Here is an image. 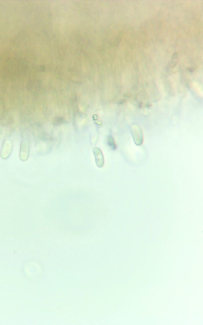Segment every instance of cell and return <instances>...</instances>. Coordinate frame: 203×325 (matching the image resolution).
<instances>
[{"instance_id": "cell-1", "label": "cell", "mask_w": 203, "mask_h": 325, "mask_svg": "<svg viewBox=\"0 0 203 325\" xmlns=\"http://www.w3.org/2000/svg\"><path fill=\"white\" fill-rule=\"evenodd\" d=\"M28 65L25 61L21 58H13L7 61L4 68V73H26Z\"/></svg>"}, {"instance_id": "cell-2", "label": "cell", "mask_w": 203, "mask_h": 325, "mask_svg": "<svg viewBox=\"0 0 203 325\" xmlns=\"http://www.w3.org/2000/svg\"><path fill=\"white\" fill-rule=\"evenodd\" d=\"M28 141L23 139L21 141L20 148V158L22 161H25L28 158L29 147Z\"/></svg>"}, {"instance_id": "cell-3", "label": "cell", "mask_w": 203, "mask_h": 325, "mask_svg": "<svg viewBox=\"0 0 203 325\" xmlns=\"http://www.w3.org/2000/svg\"><path fill=\"white\" fill-rule=\"evenodd\" d=\"M12 145L9 140H6L4 142L1 152V156L3 159L7 158L11 153Z\"/></svg>"}, {"instance_id": "cell-4", "label": "cell", "mask_w": 203, "mask_h": 325, "mask_svg": "<svg viewBox=\"0 0 203 325\" xmlns=\"http://www.w3.org/2000/svg\"><path fill=\"white\" fill-rule=\"evenodd\" d=\"M176 59H177V58H172L171 61L169 62L168 65V69H172V68L175 67L177 64V62L175 61Z\"/></svg>"}]
</instances>
